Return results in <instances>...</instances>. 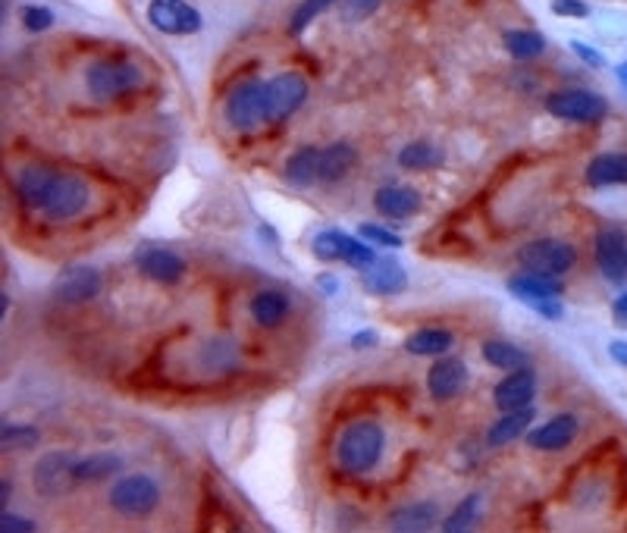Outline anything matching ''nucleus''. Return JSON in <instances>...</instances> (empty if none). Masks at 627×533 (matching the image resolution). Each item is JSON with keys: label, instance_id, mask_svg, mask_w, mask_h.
Returning <instances> with one entry per match:
<instances>
[{"label": "nucleus", "instance_id": "f257e3e1", "mask_svg": "<svg viewBox=\"0 0 627 533\" xmlns=\"http://www.w3.org/2000/svg\"><path fill=\"white\" fill-rule=\"evenodd\" d=\"M13 189L29 211L41 214L51 223L76 220L91 201V189L85 179H79L73 173H63V170L38 167V164L19 170Z\"/></svg>", "mask_w": 627, "mask_h": 533}, {"label": "nucleus", "instance_id": "f03ea898", "mask_svg": "<svg viewBox=\"0 0 627 533\" xmlns=\"http://www.w3.org/2000/svg\"><path fill=\"white\" fill-rule=\"evenodd\" d=\"M386 449V433L374 421H355L352 427H345L339 443H336V461L345 474L361 477L370 474L383 458Z\"/></svg>", "mask_w": 627, "mask_h": 533}, {"label": "nucleus", "instance_id": "7ed1b4c3", "mask_svg": "<svg viewBox=\"0 0 627 533\" xmlns=\"http://www.w3.org/2000/svg\"><path fill=\"white\" fill-rule=\"evenodd\" d=\"M85 85H88V95L98 104L123 101L145 88V69L129 60H98L88 66Z\"/></svg>", "mask_w": 627, "mask_h": 533}, {"label": "nucleus", "instance_id": "20e7f679", "mask_svg": "<svg viewBox=\"0 0 627 533\" xmlns=\"http://www.w3.org/2000/svg\"><path fill=\"white\" fill-rule=\"evenodd\" d=\"M223 117L236 132H251L258 126H267V82L264 79L239 82L226 95Z\"/></svg>", "mask_w": 627, "mask_h": 533}, {"label": "nucleus", "instance_id": "39448f33", "mask_svg": "<svg viewBox=\"0 0 627 533\" xmlns=\"http://www.w3.org/2000/svg\"><path fill=\"white\" fill-rule=\"evenodd\" d=\"M518 261L530 273L555 276V280H559V276H565L568 270H574V264H577V248L571 242H562V239H537V242H527L518 251Z\"/></svg>", "mask_w": 627, "mask_h": 533}, {"label": "nucleus", "instance_id": "423d86ee", "mask_svg": "<svg viewBox=\"0 0 627 533\" xmlns=\"http://www.w3.org/2000/svg\"><path fill=\"white\" fill-rule=\"evenodd\" d=\"M546 110L552 117L568 120V123H599V120H606L609 101L599 98L596 91L565 88V91H552L546 98Z\"/></svg>", "mask_w": 627, "mask_h": 533}, {"label": "nucleus", "instance_id": "0eeeda50", "mask_svg": "<svg viewBox=\"0 0 627 533\" xmlns=\"http://www.w3.org/2000/svg\"><path fill=\"white\" fill-rule=\"evenodd\" d=\"M157 502H160V486H157V480H151L145 474L123 477L110 486V505L120 515H129V518L151 515Z\"/></svg>", "mask_w": 627, "mask_h": 533}, {"label": "nucleus", "instance_id": "6e6552de", "mask_svg": "<svg viewBox=\"0 0 627 533\" xmlns=\"http://www.w3.org/2000/svg\"><path fill=\"white\" fill-rule=\"evenodd\" d=\"M308 95V79L301 73H280L267 79V126L283 123Z\"/></svg>", "mask_w": 627, "mask_h": 533}, {"label": "nucleus", "instance_id": "1a4fd4ad", "mask_svg": "<svg viewBox=\"0 0 627 533\" xmlns=\"http://www.w3.org/2000/svg\"><path fill=\"white\" fill-rule=\"evenodd\" d=\"M314 254L323 261H345L348 267H355V270H367L370 264L377 261L374 251H370L364 242L345 236L342 229H327V233H320L314 239Z\"/></svg>", "mask_w": 627, "mask_h": 533}, {"label": "nucleus", "instance_id": "9d476101", "mask_svg": "<svg viewBox=\"0 0 627 533\" xmlns=\"http://www.w3.org/2000/svg\"><path fill=\"white\" fill-rule=\"evenodd\" d=\"M148 22L164 35H192L201 29V13L185 0H151Z\"/></svg>", "mask_w": 627, "mask_h": 533}, {"label": "nucleus", "instance_id": "9b49d317", "mask_svg": "<svg viewBox=\"0 0 627 533\" xmlns=\"http://www.w3.org/2000/svg\"><path fill=\"white\" fill-rule=\"evenodd\" d=\"M596 264L609 283L621 286L627 280V236L621 229H602L596 236Z\"/></svg>", "mask_w": 627, "mask_h": 533}, {"label": "nucleus", "instance_id": "f8f14e48", "mask_svg": "<svg viewBox=\"0 0 627 533\" xmlns=\"http://www.w3.org/2000/svg\"><path fill=\"white\" fill-rule=\"evenodd\" d=\"M73 483H76V461L63 452L44 455L35 465V490L44 496H60Z\"/></svg>", "mask_w": 627, "mask_h": 533}, {"label": "nucleus", "instance_id": "ddd939ff", "mask_svg": "<svg viewBox=\"0 0 627 533\" xmlns=\"http://www.w3.org/2000/svg\"><path fill=\"white\" fill-rule=\"evenodd\" d=\"M98 292H101V276L95 267H69L54 283V295L63 305H85Z\"/></svg>", "mask_w": 627, "mask_h": 533}, {"label": "nucleus", "instance_id": "4468645a", "mask_svg": "<svg viewBox=\"0 0 627 533\" xmlns=\"http://www.w3.org/2000/svg\"><path fill=\"white\" fill-rule=\"evenodd\" d=\"M533 396H537V374H533L530 367H518L496 386L493 402L499 411H518V408H527Z\"/></svg>", "mask_w": 627, "mask_h": 533}, {"label": "nucleus", "instance_id": "2eb2a0df", "mask_svg": "<svg viewBox=\"0 0 627 533\" xmlns=\"http://www.w3.org/2000/svg\"><path fill=\"white\" fill-rule=\"evenodd\" d=\"M427 386H430V396L439 399V402H449L455 399L458 392L468 386V367H464L461 358H439L430 374H427Z\"/></svg>", "mask_w": 627, "mask_h": 533}, {"label": "nucleus", "instance_id": "dca6fc26", "mask_svg": "<svg viewBox=\"0 0 627 533\" xmlns=\"http://www.w3.org/2000/svg\"><path fill=\"white\" fill-rule=\"evenodd\" d=\"M361 283H364L367 292H374V295H399L408 286V273L399 261L377 258L367 270H361Z\"/></svg>", "mask_w": 627, "mask_h": 533}, {"label": "nucleus", "instance_id": "f3484780", "mask_svg": "<svg viewBox=\"0 0 627 533\" xmlns=\"http://www.w3.org/2000/svg\"><path fill=\"white\" fill-rule=\"evenodd\" d=\"M574 436H577V417L574 414H559V417H552V421L540 424L537 430H530L527 443L533 449H540V452H559V449L574 443Z\"/></svg>", "mask_w": 627, "mask_h": 533}, {"label": "nucleus", "instance_id": "a211bd4d", "mask_svg": "<svg viewBox=\"0 0 627 533\" xmlns=\"http://www.w3.org/2000/svg\"><path fill=\"white\" fill-rule=\"evenodd\" d=\"M135 267L142 270L148 280L164 283V286L176 283L179 276L185 273L182 258H179V254H173V251H167V248H148V251H142V254H138Z\"/></svg>", "mask_w": 627, "mask_h": 533}, {"label": "nucleus", "instance_id": "6ab92c4d", "mask_svg": "<svg viewBox=\"0 0 627 533\" xmlns=\"http://www.w3.org/2000/svg\"><path fill=\"white\" fill-rule=\"evenodd\" d=\"M508 289H512V295H518L521 301H527L533 311H537L549 298H562V286L555 283V276H540V273H530V270H524L521 276H512Z\"/></svg>", "mask_w": 627, "mask_h": 533}, {"label": "nucleus", "instance_id": "aec40b11", "mask_svg": "<svg viewBox=\"0 0 627 533\" xmlns=\"http://www.w3.org/2000/svg\"><path fill=\"white\" fill-rule=\"evenodd\" d=\"M198 361H201V370L204 374H229V370L239 367V345L232 342L229 336H211L198 352Z\"/></svg>", "mask_w": 627, "mask_h": 533}, {"label": "nucleus", "instance_id": "412c9836", "mask_svg": "<svg viewBox=\"0 0 627 533\" xmlns=\"http://www.w3.org/2000/svg\"><path fill=\"white\" fill-rule=\"evenodd\" d=\"M374 207L386 217H396V220H405L411 214L421 211V195L408 185H383L374 195Z\"/></svg>", "mask_w": 627, "mask_h": 533}, {"label": "nucleus", "instance_id": "4be33fe9", "mask_svg": "<svg viewBox=\"0 0 627 533\" xmlns=\"http://www.w3.org/2000/svg\"><path fill=\"white\" fill-rule=\"evenodd\" d=\"M587 182L593 189H609V185H627V154L609 151L590 160Z\"/></svg>", "mask_w": 627, "mask_h": 533}, {"label": "nucleus", "instance_id": "5701e85b", "mask_svg": "<svg viewBox=\"0 0 627 533\" xmlns=\"http://www.w3.org/2000/svg\"><path fill=\"white\" fill-rule=\"evenodd\" d=\"M355 148L352 145H330V148H320V164H317V179L320 182H339L348 170L355 167Z\"/></svg>", "mask_w": 627, "mask_h": 533}, {"label": "nucleus", "instance_id": "b1692460", "mask_svg": "<svg viewBox=\"0 0 627 533\" xmlns=\"http://www.w3.org/2000/svg\"><path fill=\"white\" fill-rule=\"evenodd\" d=\"M251 317L261 323V327H280V323L289 317V301H286V295L283 292H273V289H267V292H258L251 298Z\"/></svg>", "mask_w": 627, "mask_h": 533}, {"label": "nucleus", "instance_id": "393cba45", "mask_svg": "<svg viewBox=\"0 0 627 533\" xmlns=\"http://www.w3.org/2000/svg\"><path fill=\"white\" fill-rule=\"evenodd\" d=\"M452 349V333L439 330V327H427V330H414L405 339V352L411 355H424V358H439Z\"/></svg>", "mask_w": 627, "mask_h": 533}, {"label": "nucleus", "instance_id": "a878e982", "mask_svg": "<svg viewBox=\"0 0 627 533\" xmlns=\"http://www.w3.org/2000/svg\"><path fill=\"white\" fill-rule=\"evenodd\" d=\"M530 421H533L530 405L527 408H518V411H505L502 421H496L490 427V436H486V439H490V446H505V443H512V439L524 436V430L530 427Z\"/></svg>", "mask_w": 627, "mask_h": 533}, {"label": "nucleus", "instance_id": "bb28decb", "mask_svg": "<svg viewBox=\"0 0 627 533\" xmlns=\"http://www.w3.org/2000/svg\"><path fill=\"white\" fill-rule=\"evenodd\" d=\"M317 164H320V148H301L289 157L286 164V179L298 189H308V185L320 182L317 179Z\"/></svg>", "mask_w": 627, "mask_h": 533}, {"label": "nucleus", "instance_id": "cd10ccee", "mask_svg": "<svg viewBox=\"0 0 627 533\" xmlns=\"http://www.w3.org/2000/svg\"><path fill=\"white\" fill-rule=\"evenodd\" d=\"M436 524V505L433 502H414L399 508L396 515L389 518L392 530H427Z\"/></svg>", "mask_w": 627, "mask_h": 533}, {"label": "nucleus", "instance_id": "c85d7f7f", "mask_svg": "<svg viewBox=\"0 0 627 533\" xmlns=\"http://www.w3.org/2000/svg\"><path fill=\"white\" fill-rule=\"evenodd\" d=\"M480 352L493 367H502V370H518V367H527V361H530V355L524 349H518V345H512V342H502V339L483 342Z\"/></svg>", "mask_w": 627, "mask_h": 533}, {"label": "nucleus", "instance_id": "c756f323", "mask_svg": "<svg viewBox=\"0 0 627 533\" xmlns=\"http://www.w3.org/2000/svg\"><path fill=\"white\" fill-rule=\"evenodd\" d=\"M123 468V461L116 455H88L76 461V483H98L113 477Z\"/></svg>", "mask_w": 627, "mask_h": 533}, {"label": "nucleus", "instance_id": "7c9ffc66", "mask_svg": "<svg viewBox=\"0 0 627 533\" xmlns=\"http://www.w3.org/2000/svg\"><path fill=\"white\" fill-rule=\"evenodd\" d=\"M546 48V38L540 32H533V29H515V32H505V51L518 57V60H530V57H537L543 54Z\"/></svg>", "mask_w": 627, "mask_h": 533}, {"label": "nucleus", "instance_id": "2f4dec72", "mask_svg": "<svg viewBox=\"0 0 627 533\" xmlns=\"http://www.w3.org/2000/svg\"><path fill=\"white\" fill-rule=\"evenodd\" d=\"M399 164L405 170H433V167L443 164V151H439L436 145H430V142H414V145L402 148Z\"/></svg>", "mask_w": 627, "mask_h": 533}, {"label": "nucleus", "instance_id": "473e14b6", "mask_svg": "<svg viewBox=\"0 0 627 533\" xmlns=\"http://www.w3.org/2000/svg\"><path fill=\"white\" fill-rule=\"evenodd\" d=\"M336 4V0H301V7L295 10V16H292V32L298 35V32H305L311 22L323 13V10H330Z\"/></svg>", "mask_w": 627, "mask_h": 533}, {"label": "nucleus", "instance_id": "72a5a7b5", "mask_svg": "<svg viewBox=\"0 0 627 533\" xmlns=\"http://www.w3.org/2000/svg\"><path fill=\"white\" fill-rule=\"evenodd\" d=\"M477 508H480V499L477 496H468V499H464L458 508H455V512L449 515V521L443 524L446 530H468L474 521H477Z\"/></svg>", "mask_w": 627, "mask_h": 533}, {"label": "nucleus", "instance_id": "f704fd0d", "mask_svg": "<svg viewBox=\"0 0 627 533\" xmlns=\"http://www.w3.org/2000/svg\"><path fill=\"white\" fill-rule=\"evenodd\" d=\"M38 446V430L35 427H4V449H32Z\"/></svg>", "mask_w": 627, "mask_h": 533}, {"label": "nucleus", "instance_id": "c9c22d12", "mask_svg": "<svg viewBox=\"0 0 627 533\" xmlns=\"http://www.w3.org/2000/svg\"><path fill=\"white\" fill-rule=\"evenodd\" d=\"M22 26H26L29 32H44L54 26V13L48 7H26V13H22Z\"/></svg>", "mask_w": 627, "mask_h": 533}, {"label": "nucleus", "instance_id": "e433bc0d", "mask_svg": "<svg viewBox=\"0 0 627 533\" xmlns=\"http://www.w3.org/2000/svg\"><path fill=\"white\" fill-rule=\"evenodd\" d=\"M380 4H383V0H342V19H345V22L367 19Z\"/></svg>", "mask_w": 627, "mask_h": 533}, {"label": "nucleus", "instance_id": "4c0bfd02", "mask_svg": "<svg viewBox=\"0 0 627 533\" xmlns=\"http://www.w3.org/2000/svg\"><path fill=\"white\" fill-rule=\"evenodd\" d=\"M358 233H361L364 239H374V242H380V245H389V248H399V245H402V239H399V236H392L389 229H383V226H374V223H361V226H358Z\"/></svg>", "mask_w": 627, "mask_h": 533}, {"label": "nucleus", "instance_id": "58836bf2", "mask_svg": "<svg viewBox=\"0 0 627 533\" xmlns=\"http://www.w3.org/2000/svg\"><path fill=\"white\" fill-rule=\"evenodd\" d=\"M552 10L559 16H571V19H587L590 16V7L584 0H552Z\"/></svg>", "mask_w": 627, "mask_h": 533}, {"label": "nucleus", "instance_id": "ea45409f", "mask_svg": "<svg viewBox=\"0 0 627 533\" xmlns=\"http://www.w3.org/2000/svg\"><path fill=\"white\" fill-rule=\"evenodd\" d=\"M0 530H4V533H10V530H35V524L32 521H22V518H16L10 512H4V518H0Z\"/></svg>", "mask_w": 627, "mask_h": 533}, {"label": "nucleus", "instance_id": "a19ab883", "mask_svg": "<svg viewBox=\"0 0 627 533\" xmlns=\"http://www.w3.org/2000/svg\"><path fill=\"white\" fill-rule=\"evenodd\" d=\"M574 54H580V57H584V63H590V66H602V57H599V51L587 48V44H574Z\"/></svg>", "mask_w": 627, "mask_h": 533}, {"label": "nucleus", "instance_id": "79ce46f5", "mask_svg": "<svg viewBox=\"0 0 627 533\" xmlns=\"http://www.w3.org/2000/svg\"><path fill=\"white\" fill-rule=\"evenodd\" d=\"M612 317H615V323H621V327H627V292L615 301L612 305Z\"/></svg>", "mask_w": 627, "mask_h": 533}, {"label": "nucleus", "instance_id": "37998d69", "mask_svg": "<svg viewBox=\"0 0 627 533\" xmlns=\"http://www.w3.org/2000/svg\"><path fill=\"white\" fill-rule=\"evenodd\" d=\"M609 352L618 364H627V342H612L609 345Z\"/></svg>", "mask_w": 627, "mask_h": 533}, {"label": "nucleus", "instance_id": "c03bdc74", "mask_svg": "<svg viewBox=\"0 0 627 533\" xmlns=\"http://www.w3.org/2000/svg\"><path fill=\"white\" fill-rule=\"evenodd\" d=\"M374 342H377V339H374V333H370V330H367V333H358V339H355L358 349H361V345H374Z\"/></svg>", "mask_w": 627, "mask_h": 533}, {"label": "nucleus", "instance_id": "a18cd8bd", "mask_svg": "<svg viewBox=\"0 0 627 533\" xmlns=\"http://www.w3.org/2000/svg\"><path fill=\"white\" fill-rule=\"evenodd\" d=\"M320 283H323V292H336V280H333V276H320Z\"/></svg>", "mask_w": 627, "mask_h": 533}, {"label": "nucleus", "instance_id": "49530a36", "mask_svg": "<svg viewBox=\"0 0 627 533\" xmlns=\"http://www.w3.org/2000/svg\"><path fill=\"white\" fill-rule=\"evenodd\" d=\"M0 496H4V505H7V499H10V480L0 483Z\"/></svg>", "mask_w": 627, "mask_h": 533}, {"label": "nucleus", "instance_id": "de8ad7c7", "mask_svg": "<svg viewBox=\"0 0 627 533\" xmlns=\"http://www.w3.org/2000/svg\"><path fill=\"white\" fill-rule=\"evenodd\" d=\"M618 79H621V85L627 88V63H621V66H618Z\"/></svg>", "mask_w": 627, "mask_h": 533}]
</instances>
